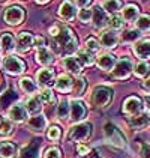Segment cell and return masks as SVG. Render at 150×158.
Returning a JSON list of instances; mask_svg holds the SVG:
<instances>
[{
  "label": "cell",
  "instance_id": "6da1fadb",
  "mask_svg": "<svg viewBox=\"0 0 150 158\" xmlns=\"http://www.w3.org/2000/svg\"><path fill=\"white\" fill-rule=\"evenodd\" d=\"M54 39H56V45H60L63 51L68 53V54L77 51V48H78V39L74 35V32L68 27L60 26V32Z\"/></svg>",
  "mask_w": 150,
  "mask_h": 158
},
{
  "label": "cell",
  "instance_id": "7a4b0ae2",
  "mask_svg": "<svg viewBox=\"0 0 150 158\" xmlns=\"http://www.w3.org/2000/svg\"><path fill=\"white\" fill-rule=\"evenodd\" d=\"M112 99V90L110 87H105V86H98L93 89V94H92V102L93 106L96 107H107Z\"/></svg>",
  "mask_w": 150,
  "mask_h": 158
},
{
  "label": "cell",
  "instance_id": "3957f363",
  "mask_svg": "<svg viewBox=\"0 0 150 158\" xmlns=\"http://www.w3.org/2000/svg\"><path fill=\"white\" fill-rule=\"evenodd\" d=\"M3 69L11 75H20L26 71V63L17 56H8L2 62Z\"/></svg>",
  "mask_w": 150,
  "mask_h": 158
},
{
  "label": "cell",
  "instance_id": "277c9868",
  "mask_svg": "<svg viewBox=\"0 0 150 158\" xmlns=\"http://www.w3.org/2000/svg\"><path fill=\"white\" fill-rule=\"evenodd\" d=\"M26 12L21 6H9L3 12V21L9 26H18L24 21Z\"/></svg>",
  "mask_w": 150,
  "mask_h": 158
},
{
  "label": "cell",
  "instance_id": "5b68a950",
  "mask_svg": "<svg viewBox=\"0 0 150 158\" xmlns=\"http://www.w3.org/2000/svg\"><path fill=\"white\" fill-rule=\"evenodd\" d=\"M90 134H92V125L87 122H83V123H78L69 130L68 139L72 142H83V140H87Z\"/></svg>",
  "mask_w": 150,
  "mask_h": 158
},
{
  "label": "cell",
  "instance_id": "8992f818",
  "mask_svg": "<svg viewBox=\"0 0 150 158\" xmlns=\"http://www.w3.org/2000/svg\"><path fill=\"white\" fill-rule=\"evenodd\" d=\"M104 133H105L107 140H108L110 143H112L114 146H117V148H123V146L126 145L123 134L120 133L119 128L114 127L112 123H105V125H104Z\"/></svg>",
  "mask_w": 150,
  "mask_h": 158
},
{
  "label": "cell",
  "instance_id": "52a82bcc",
  "mask_svg": "<svg viewBox=\"0 0 150 158\" xmlns=\"http://www.w3.org/2000/svg\"><path fill=\"white\" fill-rule=\"evenodd\" d=\"M131 73H132V62H131V59L123 57V59H120L119 62H116L114 69H112V75L116 78L125 80V78H128L131 75Z\"/></svg>",
  "mask_w": 150,
  "mask_h": 158
},
{
  "label": "cell",
  "instance_id": "ba28073f",
  "mask_svg": "<svg viewBox=\"0 0 150 158\" xmlns=\"http://www.w3.org/2000/svg\"><path fill=\"white\" fill-rule=\"evenodd\" d=\"M86 114H87V109H86L83 101H80V99L71 101V119L72 121L74 122L83 121L86 118Z\"/></svg>",
  "mask_w": 150,
  "mask_h": 158
},
{
  "label": "cell",
  "instance_id": "9c48e42d",
  "mask_svg": "<svg viewBox=\"0 0 150 158\" xmlns=\"http://www.w3.org/2000/svg\"><path fill=\"white\" fill-rule=\"evenodd\" d=\"M143 110V102L138 97H129L126 98V101L123 102V111L134 116V114H140Z\"/></svg>",
  "mask_w": 150,
  "mask_h": 158
},
{
  "label": "cell",
  "instance_id": "30bf717a",
  "mask_svg": "<svg viewBox=\"0 0 150 158\" xmlns=\"http://www.w3.org/2000/svg\"><path fill=\"white\" fill-rule=\"evenodd\" d=\"M59 15H60V18L65 20V21L74 20L75 15H77L74 3H72L71 0H63L62 5H60V8H59Z\"/></svg>",
  "mask_w": 150,
  "mask_h": 158
},
{
  "label": "cell",
  "instance_id": "8fae6325",
  "mask_svg": "<svg viewBox=\"0 0 150 158\" xmlns=\"http://www.w3.org/2000/svg\"><path fill=\"white\" fill-rule=\"evenodd\" d=\"M35 44V38L33 35H30L29 32H21L18 35V39H17V48L20 50L21 53H26L33 47Z\"/></svg>",
  "mask_w": 150,
  "mask_h": 158
},
{
  "label": "cell",
  "instance_id": "7c38bea8",
  "mask_svg": "<svg viewBox=\"0 0 150 158\" xmlns=\"http://www.w3.org/2000/svg\"><path fill=\"white\" fill-rule=\"evenodd\" d=\"M93 26L96 27V29H102V27H105V26L110 23V18H108V15L107 12L99 8V6H96L95 9H93Z\"/></svg>",
  "mask_w": 150,
  "mask_h": 158
},
{
  "label": "cell",
  "instance_id": "4fadbf2b",
  "mask_svg": "<svg viewBox=\"0 0 150 158\" xmlns=\"http://www.w3.org/2000/svg\"><path fill=\"white\" fill-rule=\"evenodd\" d=\"M96 63H98V66H99L101 69L110 71V69L114 68V65H116V56L111 54V53H102V54L98 56Z\"/></svg>",
  "mask_w": 150,
  "mask_h": 158
},
{
  "label": "cell",
  "instance_id": "5bb4252c",
  "mask_svg": "<svg viewBox=\"0 0 150 158\" xmlns=\"http://www.w3.org/2000/svg\"><path fill=\"white\" fill-rule=\"evenodd\" d=\"M36 80L39 86H42V87H48L54 83V73H53V69H39L36 74Z\"/></svg>",
  "mask_w": 150,
  "mask_h": 158
},
{
  "label": "cell",
  "instance_id": "9a60e30c",
  "mask_svg": "<svg viewBox=\"0 0 150 158\" xmlns=\"http://www.w3.org/2000/svg\"><path fill=\"white\" fill-rule=\"evenodd\" d=\"M119 42V36L114 30H105L101 33V44L105 48H114Z\"/></svg>",
  "mask_w": 150,
  "mask_h": 158
},
{
  "label": "cell",
  "instance_id": "2e32d148",
  "mask_svg": "<svg viewBox=\"0 0 150 158\" xmlns=\"http://www.w3.org/2000/svg\"><path fill=\"white\" fill-rule=\"evenodd\" d=\"M26 113H27V110L23 104H14L12 107L9 109L8 111V116H9V119L14 122H23L26 119Z\"/></svg>",
  "mask_w": 150,
  "mask_h": 158
},
{
  "label": "cell",
  "instance_id": "e0dca14e",
  "mask_svg": "<svg viewBox=\"0 0 150 158\" xmlns=\"http://www.w3.org/2000/svg\"><path fill=\"white\" fill-rule=\"evenodd\" d=\"M0 45H2V50L5 53H11L17 48V42H15V38L9 33V32H5L2 33L0 36Z\"/></svg>",
  "mask_w": 150,
  "mask_h": 158
},
{
  "label": "cell",
  "instance_id": "ac0fdd59",
  "mask_svg": "<svg viewBox=\"0 0 150 158\" xmlns=\"http://www.w3.org/2000/svg\"><path fill=\"white\" fill-rule=\"evenodd\" d=\"M134 51L138 57L141 59H149L150 57V41L149 39H144V41H140L134 45Z\"/></svg>",
  "mask_w": 150,
  "mask_h": 158
},
{
  "label": "cell",
  "instance_id": "d6986e66",
  "mask_svg": "<svg viewBox=\"0 0 150 158\" xmlns=\"http://www.w3.org/2000/svg\"><path fill=\"white\" fill-rule=\"evenodd\" d=\"M72 86H74V80L68 74H62L56 81V89L59 92H69L72 89Z\"/></svg>",
  "mask_w": 150,
  "mask_h": 158
},
{
  "label": "cell",
  "instance_id": "ffe728a7",
  "mask_svg": "<svg viewBox=\"0 0 150 158\" xmlns=\"http://www.w3.org/2000/svg\"><path fill=\"white\" fill-rule=\"evenodd\" d=\"M27 125H29V128L33 130V131H42V130H45V127H47V119H45L42 114H36V116H32V118L29 119Z\"/></svg>",
  "mask_w": 150,
  "mask_h": 158
},
{
  "label": "cell",
  "instance_id": "44dd1931",
  "mask_svg": "<svg viewBox=\"0 0 150 158\" xmlns=\"http://www.w3.org/2000/svg\"><path fill=\"white\" fill-rule=\"evenodd\" d=\"M36 60H38V63L47 66V65H50V63L54 62V54L48 48H45V47L44 48H39L36 53Z\"/></svg>",
  "mask_w": 150,
  "mask_h": 158
},
{
  "label": "cell",
  "instance_id": "7402d4cb",
  "mask_svg": "<svg viewBox=\"0 0 150 158\" xmlns=\"http://www.w3.org/2000/svg\"><path fill=\"white\" fill-rule=\"evenodd\" d=\"M17 154V146L11 142H0V158H14Z\"/></svg>",
  "mask_w": 150,
  "mask_h": 158
},
{
  "label": "cell",
  "instance_id": "603a6c76",
  "mask_svg": "<svg viewBox=\"0 0 150 158\" xmlns=\"http://www.w3.org/2000/svg\"><path fill=\"white\" fill-rule=\"evenodd\" d=\"M63 66L71 74H75V75H78V74L81 73V65H80V62L77 60V57H72V56L63 59Z\"/></svg>",
  "mask_w": 150,
  "mask_h": 158
},
{
  "label": "cell",
  "instance_id": "cb8c5ba5",
  "mask_svg": "<svg viewBox=\"0 0 150 158\" xmlns=\"http://www.w3.org/2000/svg\"><path fill=\"white\" fill-rule=\"evenodd\" d=\"M77 60L83 66H90L95 63V57H93V53H90L87 50H80L77 53Z\"/></svg>",
  "mask_w": 150,
  "mask_h": 158
},
{
  "label": "cell",
  "instance_id": "d4e9b609",
  "mask_svg": "<svg viewBox=\"0 0 150 158\" xmlns=\"http://www.w3.org/2000/svg\"><path fill=\"white\" fill-rule=\"evenodd\" d=\"M17 98L18 95L14 92L12 89H9V90H6L2 97H0V109H6L8 106H11L14 101H17Z\"/></svg>",
  "mask_w": 150,
  "mask_h": 158
},
{
  "label": "cell",
  "instance_id": "484cf974",
  "mask_svg": "<svg viewBox=\"0 0 150 158\" xmlns=\"http://www.w3.org/2000/svg\"><path fill=\"white\" fill-rule=\"evenodd\" d=\"M38 148H39V143H38V140H35L33 143H30V145H27L21 151V154H20V158H38Z\"/></svg>",
  "mask_w": 150,
  "mask_h": 158
},
{
  "label": "cell",
  "instance_id": "4316f807",
  "mask_svg": "<svg viewBox=\"0 0 150 158\" xmlns=\"http://www.w3.org/2000/svg\"><path fill=\"white\" fill-rule=\"evenodd\" d=\"M41 106H42V101H41L39 95H36V97H30L27 99V102H26V110H27L29 113H39Z\"/></svg>",
  "mask_w": 150,
  "mask_h": 158
},
{
  "label": "cell",
  "instance_id": "83f0119b",
  "mask_svg": "<svg viewBox=\"0 0 150 158\" xmlns=\"http://www.w3.org/2000/svg\"><path fill=\"white\" fill-rule=\"evenodd\" d=\"M138 12H140V9L137 5H128L123 9V18L126 21H135L138 20Z\"/></svg>",
  "mask_w": 150,
  "mask_h": 158
},
{
  "label": "cell",
  "instance_id": "f1b7e54d",
  "mask_svg": "<svg viewBox=\"0 0 150 158\" xmlns=\"http://www.w3.org/2000/svg\"><path fill=\"white\" fill-rule=\"evenodd\" d=\"M122 0H105L104 2V11L105 12H111V14H116L119 9H122Z\"/></svg>",
  "mask_w": 150,
  "mask_h": 158
},
{
  "label": "cell",
  "instance_id": "f546056e",
  "mask_svg": "<svg viewBox=\"0 0 150 158\" xmlns=\"http://www.w3.org/2000/svg\"><path fill=\"white\" fill-rule=\"evenodd\" d=\"M20 87L24 90L26 94H35L36 92V83L32 78H29V77H24V78L20 80Z\"/></svg>",
  "mask_w": 150,
  "mask_h": 158
},
{
  "label": "cell",
  "instance_id": "4dcf8cb0",
  "mask_svg": "<svg viewBox=\"0 0 150 158\" xmlns=\"http://www.w3.org/2000/svg\"><path fill=\"white\" fill-rule=\"evenodd\" d=\"M147 122H149V116H147V114H138L135 118H131V119H129V125L134 127V128H141V127H144Z\"/></svg>",
  "mask_w": 150,
  "mask_h": 158
},
{
  "label": "cell",
  "instance_id": "1f68e13d",
  "mask_svg": "<svg viewBox=\"0 0 150 158\" xmlns=\"http://www.w3.org/2000/svg\"><path fill=\"white\" fill-rule=\"evenodd\" d=\"M137 27L140 32H150V17L149 15H141V17H138Z\"/></svg>",
  "mask_w": 150,
  "mask_h": 158
},
{
  "label": "cell",
  "instance_id": "d6a6232c",
  "mask_svg": "<svg viewBox=\"0 0 150 158\" xmlns=\"http://www.w3.org/2000/svg\"><path fill=\"white\" fill-rule=\"evenodd\" d=\"M69 111H71V104L68 101H62L59 104V107H57V116L60 119H66L68 114H69Z\"/></svg>",
  "mask_w": 150,
  "mask_h": 158
},
{
  "label": "cell",
  "instance_id": "836d02e7",
  "mask_svg": "<svg viewBox=\"0 0 150 158\" xmlns=\"http://www.w3.org/2000/svg\"><path fill=\"white\" fill-rule=\"evenodd\" d=\"M86 86H87V83H86V78H83V77H80V78H77L74 81V92L75 95H83L84 94V90H86Z\"/></svg>",
  "mask_w": 150,
  "mask_h": 158
},
{
  "label": "cell",
  "instance_id": "e575fe53",
  "mask_svg": "<svg viewBox=\"0 0 150 158\" xmlns=\"http://www.w3.org/2000/svg\"><path fill=\"white\" fill-rule=\"evenodd\" d=\"M138 38H140V33H138V30H135V29L125 30V32L122 33V39H123L125 42H134V41H137Z\"/></svg>",
  "mask_w": 150,
  "mask_h": 158
},
{
  "label": "cell",
  "instance_id": "d590c367",
  "mask_svg": "<svg viewBox=\"0 0 150 158\" xmlns=\"http://www.w3.org/2000/svg\"><path fill=\"white\" fill-rule=\"evenodd\" d=\"M92 17H93V11H90L87 8H81L78 11V20L81 23H89L92 20Z\"/></svg>",
  "mask_w": 150,
  "mask_h": 158
},
{
  "label": "cell",
  "instance_id": "8d00e7d4",
  "mask_svg": "<svg viewBox=\"0 0 150 158\" xmlns=\"http://www.w3.org/2000/svg\"><path fill=\"white\" fill-rule=\"evenodd\" d=\"M149 73H150V66L146 63V62H141V63H138V65H137V69H135L137 77H140V78H144V77H146Z\"/></svg>",
  "mask_w": 150,
  "mask_h": 158
},
{
  "label": "cell",
  "instance_id": "74e56055",
  "mask_svg": "<svg viewBox=\"0 0 150 158\" xmlns=\"http://www.w3.org/2000/svg\"><path fill=\"white\" fill-rule=\"evenodd\" d=\"M12 130V123L6 118H0V134H9Z\"/></svg>",
  "mask_w": 150,
  "mask_h": 158
},
{
  "label": "cell",
  "instance_id": "f35d334b",
  "mask_svg": "<svg viewBox=\"0 0 150 158\" xmlns=\"http://www.w3.org/2000/svg\"><path fill=\"white\" fill-rule=\"evenodd\" d=\"M39 98H41L42 102H47V104H51V102L56 101V99H54V95H53V92H51L50 89H44V90L39 94Z\"/></svg>",
  "mask_w": 150,
  "mask_h": 158
},
{
  "label": "cell",
  "instance_id": "ab89813d",
  "mask_svg": "<svg viewBox=\"0 0 150 158\" xmlns=\"http://www.w3.org/2000/svg\"><path fill=\"white\" fill-rule=\"evenodd\" d=\"M99 42H98V39H95V38H89L87 41H86V50L90 51V53H95V51H98L99 50Z\"/></svg>",
  "mask_w": 150,
  "mask_h": 158
},
{
  "label": "cell",
  "instance_id": "60d3db41",
  "mask_svg": "<svg viewBox=\"0 0 150 158\" xmlns=\"http://www.w3.org/2000/svg\"><path fill=\"white\" fill-rule=\"evenodd\" d=\"M47 135H48V139H50V140L56 142V140H59V139H60V135H62V131H60V128H59V127L53 125L50 130H48Z\"/></svg>",
  "mask_w": 150,
  "mask_h": 158
},
{
  "label": "cell",
  "instance_id": "b9f144b4",
  "mask_svg": "<svg viewBox=\"0 0 150 158\" xmlns=\"http://www.w3.org/2000/svg\"><path fill=\"white\" fill-rule=\"evenodd\" d=\"M110 27H111V30H120V29H123V20L120 18V17H112L110 18Z\"/></svg>",
  "mask_w": 150,
  "mask_h": 158
},
{
  "label": "cell",
  "instance_id": "7bdbcfd3",
  "mask_svg": "<svg viewBox=\"0 0 150 158\" xmlns=\"http://www.w3.org/2000/svg\"><path fill=\"white\" fill-rule=\"evenodd\" d=\"M44 158H62V152L59 148H48L44 154Z\"/></svg>",
  "mask_w": 150,
  "mask_h": 158
},
{
  "label": "cell",
  "instance_id": "ee69618b",
  "mask_svg": "<svg viewBox=\"0 0 150 158\" xmlns=\"http://www.w3.org/2000/svg\"><path fill=\"white\" fill-rule=\"evenodd\" d=\"M140 155H141V158H150V145L144 143V145L141 146Z\"/></svg>",
  "mask_w": 150,
  "mask_h": 158
},
{
  "label": "cell",
  "instance_id": "f6af8a7d",
  "mask_svg": "<svg viewBox=\"0 0 150 158\" xmlns=\"http://www.w3.org/2000/svg\"><path fill=\"white\" fill-rule=\"evenodd\" d=\"M77 151H78V154H80V155H83V157H86L89 152H90V149H89L87 146H84V145H78L77 146Z\"/></svg>",
  "mask_w": 150,
  "mask_h": 158
},
{
  "label": "cell",
  "instance_id": "bcb514c9",
  "mask_svg": "<svg viewBox=\"0 0 150 158\" xmlns=\"http://www.w3.org/2000/svg\"><path fill=\"white\" fill-rule=\"evenodd\" d=\"M35 47H38V50L39 48H44V45H45V39L42 36H36L35 38V44H33Z\"/></svg>",
  "mask_w": 150,
  "mask_h": 158
},
{
  "label": "cell",
  "instance_id": "7dc6e473",
  "mask_svg": "<svg viewBox=\"0 0 150 158\" xmlns=\"http://www.w3.org/2000/svg\"><path fill=\"white\" fill-rule=\"evenodd\" d=\"M90 2H92V0H75V3H77L80 8H86Z\"/></svg>",
  "mask_w": 150,
  "mask_h": 158
},
{
  "label": "cell",
  "instance_id": "c3c4849f",
  "mask_svg": "<svg viewBox=\"0 0 150 158\" xmlns=\"http://www.w3.org/2000/svg\"><path fill=\"white\" fill-rule=\"evenodd\" d=\"M143 86H144V89H147V90H150V77L143 83Z\"/></svg>",
  "mask_w": 150,
  "mask_h": 158
},
{
  "label": "cell",
  "instance_id": "681fc988",
  "mask_svg": "<svg viewBox=\"0 0 150 158\" xmlns=\"http://www.w3.org/2000/svg\"><path fill=\"white\" fill-rule=\"evenodd\" d=\"M146 106H147V109L150 110V97L146 98Z\"/></svg>",
  "mask_w": 150,
  "mask_h": 158
},
{
  "label": "cell",
  "instance_id": "f907efd6",
  "mask_svg": "<svg viewBox=\"0 0 150 158\" xmlns=\"http://www.w3.org/2000/svg\"><path fill=\"white\" fill-rule=\"evenodd\" d=\"M38 3H41V5H44V3H47V2H50V0H36Z\"/></svg>",
  "mask_w": 150,
  "mask_h": 158
}]
</instances>
